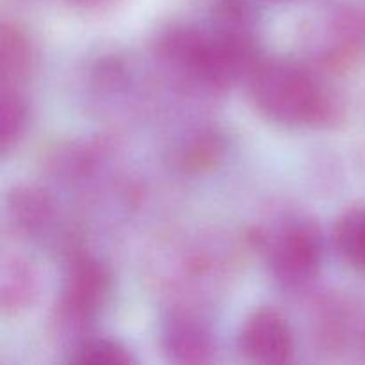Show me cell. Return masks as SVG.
<instances>
[{"label": "cell", "instance_id": "1", "mask_svg": "<svg viewBox=\"0 0 365 365\" xmlns=\"http://www.w3.org/2000/svg\"><path fill=\"white\" fill-rule=\"evenodd\" d=\"M155 53L171 73L207 91L221 93L248 78L260 63L257 39L178 24L155 39Z\"/></svg>", "mask_w": 365, "mask_h": 365}, {"label": "cell", "instance_id": "2", "mask_svg": "<svg viewBox=\"0 0 365 365\" xmlns=\"http://www.w3.org/2000/svg\"><path fill=\"white\" fill-rule=\"evenodd\" d=\"M248 86L253 106L274 123L321 128L342 118L337 95L298 63L262 59L248 77Z\"/></svg>", "mask_w": 365, "mask_h": 365}, {"label": "cell", "instance_id": "3", "mask_svg": "<svg viewBox=\"0 0 365 365\" xmlns=\"http://www.w3.org/2000/svg\"><path fill=\"white\" fill-rule=\"evenodd\" d=\"M253 241L264 252L271 274L284 289H305L319 273L324 239L312 217H287L271 232L255 234Z\"/></svg>", "mask_w": 365, "mask_h": 365}, {"label": "cell", "instance_id": "4", "mask_svg": "<svg viewBox=\"0 0 365 365\" xmlns=\"http://www.w3.org/2000/svg\"><path fill=\"white\" fill-rule=\"evenodd\" d=\"M113 277L102 260L73 252L64 267L63 287L56 307V323L64 331H81L106 307Z\"/></svg>", "mask_w": 365, "mask_h": 365}, {"label": "cell", "instance_id": "5", "mask_svg": "<svg viewBox=\"0 0 365 365\" xmlns=\"http://www.w3.org/2000/svg\"><path fill=\"white\" fill-rule=\"evenodd\" d=\"M239 351L253 364H287L294 355V337L287 319L271 307L253 310L237 337Z\"/></svg>", "mask_w": 365, "mask_h": 365}, {"label": "cell", "instance_id": "6", "mask_svg": "<svg viewBox=\"0 0 365 365\" xmlns=\"http://www.w3.org/2000/svg\"><path fill=\"white\" fill-rule=\"evenodd\" d=\"M168 360L180 365L212 362L216 341L210 328L191 312H175L164 321L160 335Z\"/></svg>", "mask_w": 365, "mask_h": 365}, {"label": "cell", "instance_id": "7", "mask_svg": "<svg viewBox=\"0 0 365 365\" xmlns=\"http://www.w3.org/2000/svg\"><path fill=\"white\" fill-rule=\"evenodd\" d=\"M7 217L16 232L34 237L52 225L56 207L48 192L34 185L14 187L7 196Z\"/></svg>", "mask_w": 365, "mask_h": 365}, {"label": "cell", "instance_id": "8", "mask_svg": "<svg viewBox=\"0 0 365 365\" xmlns=\"http://www.w3.org/2000/svg\"><path fill=\"white\" fill-rule=\"evenodd\" d=\"M38 273L24 257H11L0 273V309L4 316H16L31 309L38 296Z\"/></svg>", "mask_w": 365, "mask_h": 365}, {"label": "cell", "instance_id": "9", "mask_svg": "<svg viewBox=\"0 0 365 365\" xmlns=\"http://www.w3.org/2000/svg\"><path fill=\"white\" fill-rule=\"evenodd\" d=\"M34 68V46L27 32L16 24L4 21L0 27V78L2 86H16Z\"/></svg>", "mask_w": 365, "mask_h": 365}, {"label": "cell", "instance_id": "10", "mask_svg": "<svg viewBox=\"0 0 365 365\" xmlns=\"http://www.w3.org/2000/svg\"><path fill=\"white\" fill-rule=\"evenodd\" d=\"M29 123V106L24 93L16 86H2L0 89V150L9 153Z\"/></svg>", "mask_w": 365, "mask_h": 365}, {"label": "cell", "instance_id": "11", "mask_svg": "<svg viewBox=\"0 0 365 365\" xmlns=\"http://www.w3.org/2000/svg\"><path fill=\"white\" fill-rule=\"evenodd\" d=\"M334 237L346 262L365 273V207L342 214L335 225Z\"/></svg>", "mask_w": 365, "mask_h": 365}, {"label": "cell", "instance_id": "12", "mask_svg": "<svg viewBox=\"0 0 365 365\" xmlns=\"http://www.w3.org/2000/svg\"><path fill=\"white\" fill-rule=\"evenodd\" d=\"M225 153V143L216 132H200L192 135L187 143H184L178 150L177 163L178 166L189 173H202V171L212 170Z\"/></svg>", "mask_w": 365, "mask_h": 365}, {"label": "cell", "instance_id": "13", "mask_svg": "<svg viewBox=\"0 0 365 365\" xmlns=\"http://www.w3.org/2000/svg\"><path fill=\"white\" fill-rule=\"evenodd\" d=\"M70 364H96V365H130L135 359L127 346L114 339L91 337L77 342L68 356Z\"/></svg>", "mask_w": 365, "mask_h": 365}, {"label": "cell", "instance_id": "14", "mask_svg": "<svg viewBox=\"0 0 365 365\" xmlns=\"http://www.w3.org/2000/svg\"><path fill=\"white\" fill-rule=\"evenodd\" d=\"M71 6L78 7V9H88V11H96L103 9V7L113 6L116 0H68Z\"/></svg>", "mask_w": 365, "mask_h": 365}]
</instances>
